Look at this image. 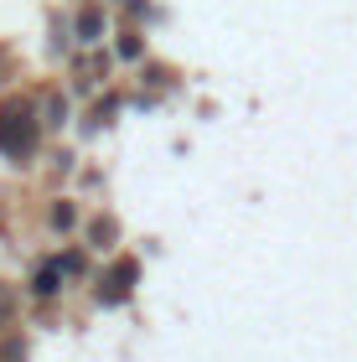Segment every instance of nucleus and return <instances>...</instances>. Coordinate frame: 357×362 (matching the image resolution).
Returning a JSON list of instances; mask_svg holds the SVG:
<instances>
[{
    "label": "nucleus",
    "mask_w": 357,
    "mask_h": 362,
    "mask_svg": "<svg viewBox=\"0 0 357 362\" xmlns=\"http://www.w3.org/2000/svg\"><path fill=\"white\" fill-rule=\"evenodd\" d=\"M0 151L6 156H31L37 151V119H31V109H6L0 114Z\"/></svg>",
    "instance_id": "f257e3e1"
},
{
    "label": "nucleus",
    "mask_w": 357,
    "mask_h": 362,
    "mask_svg": "<svg viewBox=\"0 0 357 362\" xmlns=\"http://www.w3.org/2000/svg\"><path fill=\"white\" fill-rule=\"evenodd\" d=\"M129 285H135V264H129V259H119V264H115V274H109L104 285H99V300H104V305L124 300V295H129Z\"/></svg>",
    "instance_id": "f03ea898"
},
{
    "label": "nucleus",
    "mask_w": 357,
    "mask_h": 362,
    "mask_svg": "<svg viewBox=\"0 0 357 362\" xmlns=\"http://www.w3.org/2000/svg\"><path fill=\"white\" fill-rule=\"evenodd\" d=\"M62 274H68V269H62V259H52V264H47V269L37 274V285H31V290H37V295H52Z\"/></svg>",
    "instance_id": "7ed1b4c3"
},
{
    "label": "nucleus",
    "mask_w": 357,
    "mask_h": 362,
    "mask_svg": "<svg viewBox=\"0 0 357 362\" xmlns=\"http://www.w3.org/2000/svg\"><path fill=\"white\" fill-rule=\"evenodd\" d=\"M6 310H11V295H0V321H6Z\"/></svg>",
    "instance_id": "20e7f679"
}]
</instances>
